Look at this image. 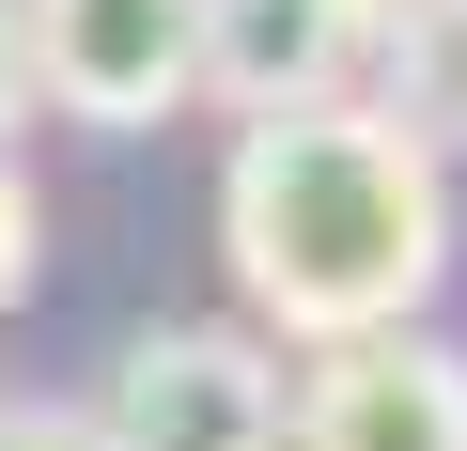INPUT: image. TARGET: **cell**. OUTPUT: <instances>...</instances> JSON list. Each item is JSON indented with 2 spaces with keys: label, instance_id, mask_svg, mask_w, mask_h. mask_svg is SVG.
Masks as SVG:
<instances>
[{
  "label": "cell",
  "instance_id": "obj_1",
  "mask_svg": "<svg viewBox=\"0 0 467 451\" xmlns=\"http://www.w3.org/2000/svg\"><path fill=\"white\" fill-rule=\"evenodd\" d=\"M218 265L250 296V327H281L296 358L405 327L451 281V156L405 140L374 94L250 109L218 156Z\"/></svg>",
  "mask_w": 467,
  "mask_h": 451
},
{
  "label": "cell",
  "instance_id": "obj_2",
  "mask_svg": "<svg viewBox=\"0 0 467 451\" xmlns=\"http://www.w3.org/2000/svg\"><path fill=\"white\" fill-rule=\"evenodd\" d=\"M109 451H281V358L265 327H140L94 389Z\"/></svg>",
  "mask_w": 467,
  "mask_h": 451
},
{
  "label": "cell",
  "instance_id": "obj_3",
  "mask_svg": "<svg viewBox=\"0 0 467 451\" xmlns=\"http://www.w3.org/2000/svg\"><path fill=\"white\" fill-rule=\"evenodd\" d=\"M281 451H467V343H436L420 312L312 343V374L281 389Z\"/></svg>",
  "mask_w": 467,
  "mask_h": 451
},
{
  "label": "cell",
  "instance_id": "obj_4",
  "mask_svg": "<svg viewBox=\"0 0 467 451\" xmlns=\"http://www.w3.org/2000/svg\"><path fill=\"white\" fill-rule=\"evenodd\" d=\"M187 32H202V0H16L32 109H78L109 140L187 109Z\"/></svg>",
  "mask_w": 467,
  "mask_h": 451
},
{
  "label": "cell",
  "instance_id": "obj_5",
  "mask_svg": "<svg viewBox=\"0 0 467 451\" xmlns=\"http://www.w3.org/2000/svg\"><path fill=\"white\" fill-rule=\"evenodd\" d=\"M343 78H358V47H343L327 0H202V32H187V94H218L234 125L250 109H312Z\"/></svg>",
  "mask_w": 467,
  "mask_h": 451
},
{
  "label": "cell",
  "instance_id": "obj_6",
  "mask_svg": "<svg viewBox=\"0 0 467 451\" xmlns=\"http://www.w3.org/2000/svg\"><path fill=\"white\" fill-rule=\"evenodd\" d=\"M358 63H389V94H374V109H389L405 140L467 156V0H420V16H405V32H374Z\"/></svg>",
  "mask_w": 467,
  "mask_h": 451
},
{
  "label": "cell",
  "instance_id": "obj_7",
  "mask_svg": "<svg viewBox=\"0 0 467 451\" xmlns=\"http://www.w3.org/2000/svg\"><path fill=\"white\" fill-rule=\"evenodd\" d=\"M32 265H47V202H32V171L0 156V312L32 296Z\"/></svg>",
  "mask_w": 467,
  "mask_h": 451
},
{
  "label": "cell",
  "instance_id": "obj_8",
  "mask_svg": "<svg viewBox=\"0 0 467 451\" xmlns=\"http://www.w3.org/2000/svg\"><path fill=\"white\" fill-rule=\"evenodd\" d=\"M0 451H109L94 405H0Z\"/></svg>",
  "mask_w": 467,
  "mask_h": 451
},
{
  "label": "cell",
  "instance_id": "obj_9",
  "mask_svg": "<svg viewBox=\"0 0 467 451\" xmlns=\"http://www.w3.org/2000/svg\"><path fill=\"white\" fill-rule=\"evenodd\" d=\"M32 140V47H16V0H0V156Z\"/></svg>",
  "mask_w": 467,
  "mask_h": 451
},
{
  "label": "cell",
  "instance_id": "obj_10",
  "mask_svg": "<svg viewBox=\"0 0 467 451\" xmlns=\"http://www.w3.org/2000/svg\"><path fill=\"white\" fill-rule=\"evenodd\" d=\"M327 16H343V47H374V32H405V16H420V0H327Z\"/></svg>",
  "mask_w": 467,
  "mask_h": 451
}]
</instances>
